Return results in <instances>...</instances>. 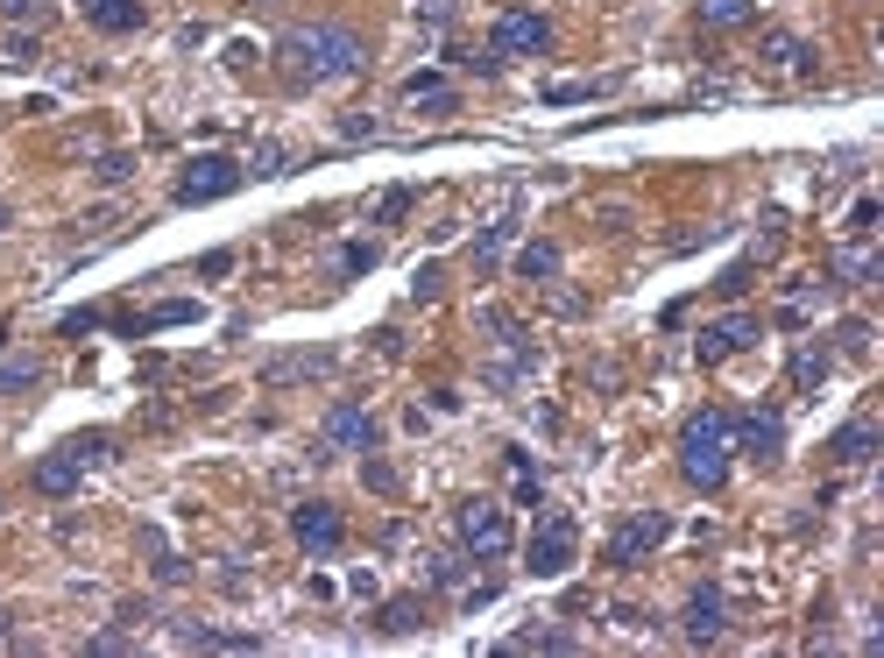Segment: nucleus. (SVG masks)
<instances>
[{
  "mask_svg": "<svg viewBox=\"0 0 884 658\" xmlns=\"http://www.w3.org/2000/svg\"><path fill=\"white\" fill-rule=\"evenodd\" d=\"M276 64L291 85H333V79H354L368 71V43L340 22H305L276 43Z\"/></svg>",
  "mask_w": 884,
  "mask_h": 658,
  "instance_id": "1",
  "label": "nucleus"
},
{
  "mask_svg": "<svg viewBox=\"0 0 884 658\" xmlns=\"http://www.w3.org/2000/svg\"><path fill=\"white\" fill-rule=\"evenodd\" d=\"M729 454H736V439H729V411H694L680 425V474L694 489H722L729 482Z\"/></svg>",
  "mask_w": 884,
  "mask_h": 658,
  "instance_id": "2",
  "label": "nucleus"
},
{
  "mask_svg": "<svg viewBox=\"0 0 884 658\" xmlns=\"http://www.w3.org/2000/svg\"><path fill=\"white\" fill-rule=\"evenodd\" d=\"M453 531H460V545H468L474 560H503L509 538H517V531H509V517H503V503H488V496H468V503H460V510H453Z\"/></svg>",
  "mask_w": 884,
  "mask_h": 658,
  "instance_id": "3",
  "label": "nucleus"
},
{
  "mask_svg": "<svg viewBox=\"0 0 884 658\" xmlns=\"http://www.w3.org/2000/svg\"><path fill=\"white\" fill-rule=\"evenodd\" d=\"M248 185V171L234 156H199V163H185V177L170 185V199L177 205H205V199H227V191H241Z\"/></svg>",
  "mask_w": 884,
  "mask_h": 658,
  "instance_id": "4",
  "label": "nucleus"
},
{
  "mask_svg": "<svg viewBox=\"0 0 884 658\" xmlns=\"http://www.w3.org/2000/svg\"><path fill=\"white\" fill-rule=\"evenodd\" d=\"M107 454V432H93V439H71V446H57L50 460H36V496H71L79 489V474H85V460H99Z\"/></svg>",
  "mask_w": 884,
  "mask_h": 658,
  "instance_id": "5",
  "label": "nucleus"
},
{
  "mask_svg": "<svg viewBox=\"0 0 884 658\" xmlns=\"http://www.w3.org/2000/svg\"><path fill=\"white\" fill-rule=\"evenodd\" d=\"M552 50V22L545 14H531V8H509V14H496V36H488V57H545Z\"/></svg>",
  "mask_w": 884,
  "mask_h": 658,
  "instance_id": "6",
  "label": "nucleus"
},
{
  "mask_svg": "<svg viewBox=\"0 0 884 658\" xmlns=\"http://www.w3.org/2000/svg\"><path fill=\"white\" fill-rule=\"evenodd\" d=\"M665 538H672V517L665 510H637V517H623V525H616V538L602 545V560L609 566H637L644 552H658Z\"/></svg>",
  "mask_w": 884,
  "mask_h": 658,
  "instance_id": "7",
  "label": "nucleus"
},
{
  "mask_svg": "<svg viewBox=\"0 0 884 658\" xmlns=\"http://www.w3.org/2000/svg\"><path fill=\"white\" fill-rule=\"evenodd\" d=\"M574 545H580L574 517H566V510H545V525L531 531V552H523V560H531L538 580H552V574H566V566H574Z\"/></svg>",
  "mask_w": 884,
  "mask_h": 658,
  "instance_id": "8",
  "label": "nucleus"
},
{
  "mask_svg": "<svg viewBox=\"0 0 884 658\" xmlns=\"http://www.w3.org/2000/svg\"><path fill=\"white\" fill-rule=\"evenodd\" d=\"M291 531H297V545H305V552H333L340 538H347V517H340L333 503H297Z\"/></svg>",
  "mask_w": 884,
  "mask_h": 658,
  "instance_id": "9",
  "label": "nucleus"
},
{
  "mask_svg": "<svg viewBox=\"0 0 884 658\" xmlns=\"http://www.w3.org/2000/svg\"><path fill=\"white\" fill-rule=\"evenodd\" d=\"M326 439L347 446V454H376V418H368L362 403H333V411H326Z\"/></svg>",
  "mask_w": 884,
  "mask_h": 658,
  "instance_id": "10",
  "label": "nucleus"
},
{
  "mask_svg": "<svg viewBox=\"0 0 884 658\" xmlns=\"http://www.w3.org/2000/svg\"><path fill=\"white\" fill-rule=\"evenodd\" d=\"M722 588H715V580H700L694 595H686V637H694V645H715V637H722Z\"/></svg>",
  "mask_w": 884,
  "mask_h": 658,
  "instance_id": "11",
  "label": "nucleus"
},
{
  "mask_svg": "<svg viewBox=\"0 0 884 658\" xmlns=\"http://www.w3.org/2000/svg\"><path fill=\"white\" fill-rule=\"evenodd\" d=\"M729 439H736L743 454H757V460H778V446H786V425H778V411H751L743 425H729Z\"/></svg>",
  "mask_w": 884,
  "mask_h": 658,
  "instance_id": "12",
  "label": "nucleus"
},
{
  "mask_svg": "<svg viewBox=\"0 0 884 658\" xmlns=\"http://www.w3.org/2000/svg\"><path fill=\"white\" fill-rule=\"evenodd\" d=\"M757 333H764V326H757V312H736V319H715L708 333H700V354H708V362H722V354L751 348Z\"/></svg>",
  "mask_w": 884,
  "mask_h": 658,
  "instance_id": "13",
  "label": "nucleus"
},
{
  "mask_svg": "<svg viewBox=\"0 0 884 658\" xmlns=\"http://www.w3.org/2000/svg\"><path fill=\"white\" fill-rule=\"evenodd\" d=\"M871 446H877V425H871V418H857V425H842L828 439V454L842 460V468H857V460H871Z\"/></svg>",
  "mask_w": 884,
  "mask_h": 658,
  "instance_id": "14",
  "label": "nucleus"
},
{
  "mask_svg": "<svg viewBox=\"0 0 884 658\" xmlns=\"http://www.w3.org/2000/svg\"><path fill=\"white\" fill-rule=\"evenodd\" d=\"M85 22L107 36H128V28H142V0H99V8H85Z\"/></svg>",
  "mask_w": 884,
  "mask_h": 658,
  "instance_id": "15",
  "label": "nucleus"
},
{
  "mask_svg": "<svg viewBox=\"0 0 884 658\" xmlns=\"http://www.w3.org/2000/svg\"><path fill=\"white\" fill-rule=\"evenodd\" d=\"M700 22H708V28H751L757 0H700Z\"/></svg>",
  "mask_w": 884,
  "mask_h": 658,
  "instance_id": "16",
  "label": "nucleus"
},
{
  "mask_svg": "<svg viewBox=\"0 0 884 658\" xmlns=\"http://www.w3.org/2000/svg\"><path fill=\"white\" fill-rule=\"evenodd\" d=\"M517 277H531V283L559 277V248H552V242H523L517 248Z\"/></svg>",
  "mask_w": 884,
  "mask_h": 658,
  "instance_id": "17",
  "label": "nucleus"
},
{
  "mask_svg": "<svg viewBox=\"0 0 884 658\" xmlns=\"http://www.w3.org/2000/svg\"><path fill=\"white\" fill-rule=\"evenodd\" d=\"M382 631L389 637H403V631H417V623H425V602H417V595H411V602H382Z\"/></svg>",
  "mask_w": 884,
  "mask_h": 658,
  "instance_id": "18",
  "label": "nucleus"
},
{
  "mask_svg": "<svg viewBox=\"0 0 884 658\" xmlns=\"http://www.w3.org/2000/svg\"><path fill=\"white\" fill-rule=\"evenodd\" d=\"M806 57H814V50H806V43H792V36H771V43H764V64H792V71H814Z\"/></svg>",
  "mask_w": 884,
  "mask_h": 658,
  "instance_id": "19",
  "label": "nucleus"
},
{
  "mask_svg": "<svg viewBox=\"0 0 884 658\" xmlns=\"http://www.w3.org/2000/svg\"><path fill=\"white\" fill-rule=\"evenodd\" d=\"M877 248H842V256H835V277H877Z\"/></svg>",
  "mask_w": 884,
  "mask_h": 658,
  "instance_id": "20",
  "label": "nucleus"
},
{
  "mask_svg": "<svg viewBox=\"0 0 884 658\" xmlns=\"http://www.w3.org/2000/svg\"><path fill=\"white\" fill-rule=\"evenodd\" d=\"M509 651H574V637H559V631H523V637H509Z\"/></svg>",
  "mask_w": 884,
  "mask_h": 658,
  "instance_id": "21",
  "label": "nucleus"
},
{
  "mask_svg": "<svg viewBox=\"0 0 884 658\" xmlns=\"http://www.w3.org/2000/svg\"><path fill=\"white\" fill-rule=\"evenodd\" d=\"M326 368V354H297V362H276L269 368V383H297V376H319Z\"/></svg>",
  "mask_w": 884,
  "mask_h": 658,
  "instance_id": "22",
  "label": "nucleus"
},
{
  "mask_svg": "<svg viewBox=\"0 0 884 658\" xmlns=\"http://www.w3.org/2000/svg\"><path fill=\"white\" fill-rule=\"evenodd\" d=\"M821 368H828V362H821V348H806L800 362H792V383H800V390H814V383H821Z\"/></svg>",
  "mask_w": 884,
  "mask_h": 658,
  "instance_id": "23",
  "label": "nucleus"
},
{
  "mask_svg": "<svg viewBox=\"0 0 884 658\" xmlns=\"http://www.w3.org/2000/svg\"><path fill=\"white\" fill-rule=\"evenodd\" d=\"M340 269H347V277H362V269H376V248H368V242H354L347 256H340Z\"/></svg>",
  "mask_w": 884,
  "mask_h": 658,
  "instance_id": "24",
  "label": "nucleus"
},
{
  "mask_svg": "<svg viewBox=\"0 0 884 658\" xmlns=\"http://www.w3.org/2000/svg\"><path fill=\"white\" fill-rule=\"evenodd\" d=\"M594 93H602V85H552V107H574V99H594Z\"/></svg>",
  "mask_w": 884,
  "mask_h": 658,
  "instance_id": "25",
  "label": "nucleus"
},
{
  "mask_svg": "<svg viewBox=\"0 0 884 658\" xmlns=\"http://www.w3.org/2000/svg\"><path fill=\"white\" fill-rule=\"evenodd\" d=\"M22 383H36V362H8V368H0V390H22Z\"/></svg>",
  "mask_w": 884,
  "mask_h": 658,
  "instance_id": "26",
  "label": "nucleus"
},
{
  "mask_svg": "<svg viewBox=\"0 0 884 658\" xmlns=\"http://www.w3.org/2000/svg\"><path fill=\"white\" fill-rule=\"evenodd\" d=\"M715 291H722V297H743V291H751V262H736L722 283H715Z\"/></svg>",
  "mask_w": 884,
  "mask_h": 658,
  "instance_id": "27",
  "label": "nucleus"
},
{
  "mask_svg": "<svg viewBox=\"0 0 884 658\" xmlns=\"http://www.w3.org/2000/svg\"><path fill=\"white\" fill-rule=\"evenodd\" d=\"M842 348H849V354H863V348H871V326L849 319V326H842Z\"/></svg>",
  "mask_w": 884,
  "mask_h": 658,
  "instance_id": "28",
  "label": "nucleus"
},
{
  "mask_svg": "<svg viewBox=\"0 0 884 658\" xmlns=\"http://www.w3.org/2000/svg\"><path fill=\"white\" fill-rule=\"evenodd\" d=\"M849 227H857V234H871V227H877V199H857V213H849Z\"/></svg>",
  "mask_w": 884,
  "mask_h": 658,
  "instance_id": "29",
  "label": "nucleus"
},
{
  "mask_svg": "<svg viewBox=\"0 0 884 658\" xmlns=\"http://www.w3.org/2000/svg\"><path fill=\"white\" fill-rule=\"evenodd\" d=\"M255 177H283V149H262V156H255Z\"/></svg>",
  "mask_w": 884,
  "mask_h": 658,
  "instance_id": "30",
  "label": "nucleus"
},
{
  "mask_svg": "<svg viewBox=\"0 0 884 658\" xmlns=\"http://www.w3.org/2000/svg\"><path fill=\"white\" fill-rule=\"evenodd\" d=\"M128 171H134V163H128V156H99V177H107V185H121V177H128Z\"/></svg>",
  "mask_w": 884,
  "mask_h": 658,
  "instance_id": "31",
  "label": "nucleus"
},
{
  "mask_svg": "<svg viewBox=\"0 0 884 658\" xmlns=\"http://www.w3.org/2000/svg\"><path fill=\"white\" fill-rule=\"evenodd\" d=\"M227 269H234V256H227V248H213V256L199 262V277H227Z\"/></svg>",
  "mask_w": 884,
  "mask_h": 658,
  "instance_id": "32",
  "label": "nucleus"
},
{
  "mask_svg": "<svg viewBox=\"0 0 884 658\" xmlns=\"http://www.w3.org/2000/svg\"><path fill=\"white\" fill-rule=\"evenodd\" d=\"M0 637H8V616H0Z\"/></svg>",
  "mask_w": 884,
  "mask_h": 658,
  "instance_id": "33",
  "label": "nucleus"
},
{
  "mask_svg": "<svg viewBox=\"0 0 884 658\" xmlns=\"http://www.w3.org/2000/svg\"><path fill=\"white\" fill-rule=\"evenodd\" d=\"M79 8H99V0H79Z\"/></svg>",
  "mask_w": 884,
  "mask_h": 658,
  "instance_id": "34",
  "label": "nucleus"
}]
</instances>
